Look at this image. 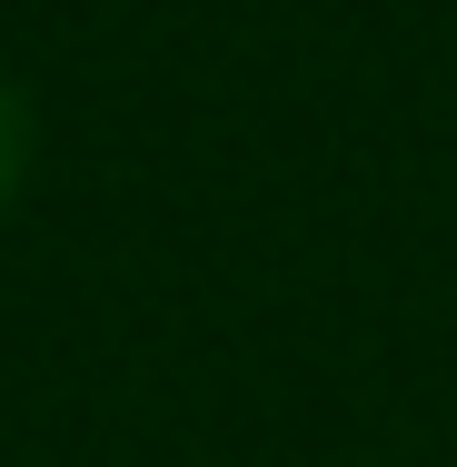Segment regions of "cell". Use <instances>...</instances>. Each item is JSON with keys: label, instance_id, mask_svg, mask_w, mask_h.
Masks as SVG:
<instances>
[{"label": "cell", "instance_id": "obj_1", "mask_svg": "<svg viewBox=\"0 0 457 467\" xmlns=\"http://www.w3.org/2000/svg\"><path fill=\"white\" fill-rule=\"evenodd\" d=\"M10 170H20V109H10V90H0V189H10Z\"/></svg>", "mask_w": 457, "mask_h": 467}]
</instances>
